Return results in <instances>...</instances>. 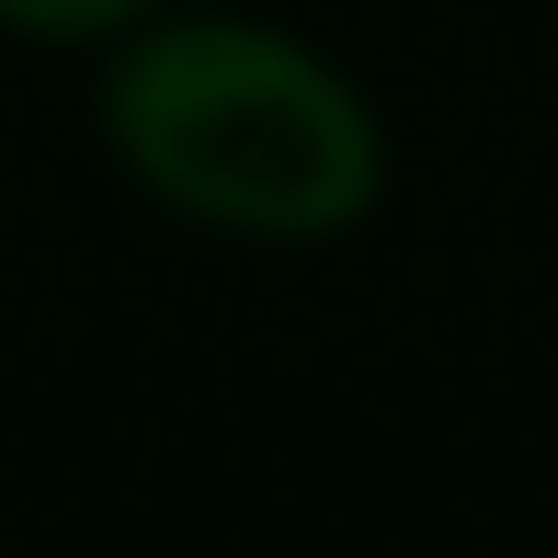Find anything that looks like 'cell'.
<instances>
[{"mask_svg": "<svg viewBox=\"0 0 558 558\" xmlns=\"http://www.w3.org/2000/svg\"><path fill=\"white\" fill-rule=\"evenodd\" d=\"M92 125L160 217L263 251L353 240L388 206V125L342 58L251 12H148L104 46Z\"/></svg>", "mask_w": 558, "mask_h": 558, "instance_id": "1", "label": "cell"}, {"mask_svg": "<svg viewBox=\"0 0 558 558\" xmlns=\"http://www.w3.org/2000/svg\"><path fill=\"white\" fill-rule=\"evenodd\" d=\"M160 0H0V35H23V46H114Z\"/></svg>", "mask_w": 558, "mask_h": 558, "instance_id": "2", "label": "cell"}]
</instances>
